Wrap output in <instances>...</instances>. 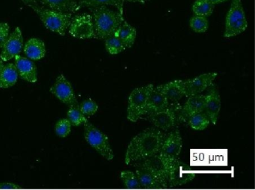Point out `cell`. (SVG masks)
I'll list each match as a JSON object with an SVG mask.
<instances>
[{
  "mask_svg": "<svg viewBox=\"0 0 255 190\" xmlns=\"http://www.w3.org/2000/svg\"><path fill=\"white\" fill-rule=\"evenodd\" d=\"M10 27L8 24L0 22V49H2L9 37Z\"/></svg>",
  "mask_w": 255,
  "mask_h": 190,
  "instance_id": "obj_34",
  "label": "cell"
},
{
  "mask_svg": "<svg viewBox=\"0 0 255 190\" xmlns=\"http://www.w3.org/2000/svg\"><path fill=\"white\" fill-rule=\"evenodd\" d=\"M217 76V73H204L192 79L183 80V88L186 97L196 95L204 91L211 85Z\"/></svg>",
  "mask_w": 255,
  "mask_h": 190,
  "instance_id": "obj_12",
  "label": "cell"
},
{
  "mask_svg": "<svg viewBox=\"0 0 255 190\" xmlns=\"http://www.w3.org/2000/svg\"><path fill=\"white\" fill-rule=\"evenodd\" d=\"M50 91L53 95L56 96L65 104L69 106L77 105V98L74 94L72 85L64 75L58 76L54 85L50 88Z\"/></svg>",
  "mask_w": 255,
  "mask_h": 190,
  "instance_id": "obj_11",
  "label": "cell"
},
{
  "mask_svg": "<svg viewBox=\"0 0 255 190\" xmlns=\"http://www.w3.org/2000/svg\"><path fill=\"white\" fill-rule=\"evenodd\" d=\"M18 79V72L13 64L4 65L0 71V88H8L15 85Z\"/></svg>",
  "mask_w": 255,
  "mask_h": 190,
  "instance_id": "obj_22",
  "label": "cell"
},
{
  "mask_svg": "<svg viewBox=\"0 0 255 190\" xmlns=\"http://www.w3.org/2000/svg\"><path fill=\"white\" fill-rule=\"evenodd\" d=\"M122 181L125 186L129 189H138L141 187L137 175L131 171H123L121 173Z\"/></svg>",
  "mask_w": 255,
  "mask_h": 190,
  "instance_id": "obj_31",
  "label": "cell"
},
{
  "mask_svg": "<svg viewBox=\"0 0 255 190\" xmlns=\"http://www.w3.org/2000/svg\"><path fill=\"white\" fill-rule=\"evenodd\" d=\"M153 88V85L150 84L136 88L131 93L128 109V118L129 121L135 122L147 112V100Z\"/></svg>",
  "mask_w": 255,
  "mask_h": 190,
  "instance_id": "obj_5",
  "label": "cell"
},
{
  "mask_svg": "<svg viewBox=\"0 0 255 190\" xmlns=\"http://www.w3.org/2000/svg\"><path fill=\"white\" fill-rule=\"evenodd\" d=\"M22 1H23V2L26 4V5L29 6V7L37 4L36 0H22Z\"/></svg>",
  "mask_w": 255,
  "mask_h": 190,
  "instance_id": "obj_36",
  "label": "cell"
},
{
  "mask_svg": "<svg viewBox=\"0 0 255 190\" xmlns=\"http://www.w3.org/2000/svg\"><path fill=\"white\" fill-rule=\"evenodd\" d=\"M114 35L122 40L125 47L130 48L134 44V42L136 38V30L128 22L124 21L116 30Z\"/></svg>",
  "mask_w": 255,
  "mask_h": 190,
  "instance_id": "obj_19",
  "label": "cell"
},
{
  "mask_svg": "<svg viewBox=\"0 0 255 190\" xmlns=\"http://www.w3.org/2000/svg\"><path fill=\"white\" fill-rule=\"evenodd\" d=\"M162 91L168 100L178 101L184 96L183 80H174L165 85H161Z\"/></svg>",
  "mask_w": 255,
  "mask_h": 190,
  "instance_id": "obj_23",
  "label": "cell"
},
{
  "mask_svg": "<svg viewBox=\"0 0 255 190\" xmlns=\"http://www.w3.org/2000/svg\"><path fill=\"white\" fill-rule=\"evenodd\" d=\"M195 176L193 169L179 160H176L168 167V178L172 186L183 185L192 181Z\"/></svg>",
  "mask_w": 255,
  "mask_h": 190,
  "instance_id": "obj_9",
  "label": "cell"
},
{
  "mask_svg": "<svg viewBox=\"0 0 255 190\" xmlns=\"http://www.w3.org/2000/svg\"><path fill=\"white\" fill-rule=\"evenodd\" d=\"M124 1H129V2L141 3V4L145 3L144 0H124Z\"/></svg>",
  "mask_w": 255,
  "mask_h": 190,
  "instance_id": "obj_38",
  "label": "cell"
},
{
  "mask_svg": "<svg viewBox=\"0 0 255 190\" xmlns=\"http://www.w3.org/2000/svg\"><path fill=\"white\" fill-rule=\"evenodd\" d=\"M98 106L92 99L85 100L80 106V109L84 115H92L98 111Z\"/></svg>",
  "mask_w": 255,
  "mask_h": 190,
  "instance_id": "obj_33",
  "label": "cell"
},
{
  "mask_svg": "<svg viewBox=\"0 0 255 190\" xmlns=\"http://www.w3.org/2000/svg\"><path fill=\"white\" fill-rule=\"evenodd\" d=\"M247 28V21L242 6L241 0H232L225 22V37H234Z\"/></svg>",
  "mask_w": 255,
  "mask_h": 190,
  "instance_id": "obj_4",
  "label": "cell"
},
{
  "mask_svg": "<svg viewBox=\"0 0 255 190\" xmlns=\"http://www.w3.org/2000/svg\"><path fill=\"white\" fill-rule=\"evenodd\" d=\"M25 53L32 60H39L46 55L45 44L42 40L38 38H32L28 40L24 49Z\"/></svg>",
  "mask_w": 255,
  "mask_h": 190,
  "instance_id": "obj_20",
  "label": "cell"
},
{
  "mask_svg": "<svg viewBox=\"0 0 255 190\" xmlns=\"http://www.w3.org/2000/svg\"><path fill=\"white\" fill-rule=\"evenodd\" d=\"M14 58H15L16 68L20 77L32 83L37 82L38 79L37 68L33 61L19 55H16Z\"/></svg>",
  "mask_w": 255,
  "mask_h": 190,
  "instance_id": "obj_14",
  "label": "cell"
},
{
  "mask_svg": "<svg viewBox=\"0 0 255 190\" xmlns=\"http://www.w3.org/2000/svg\"><path fill=\"white\" fill-rule=\"evenodd\" d=\"M144 1H150V0H144Z\"/></svg>",
  "mask_w": 255,
  "mask_h": 190,
  "instance_id": "obj_41",
  "label": "cell"
},
{
  "mask_svg": "<svg viewBox=\"0 0 255 190\" xmlns=\"http://www.w3.org/2000/svg\"><path fill=\"white\" fill-rule=\"evenodd\" d=\"M84 1V0H79V3L81 2V1Z\"/></svg>",
  "mask_w": 255,
  "mask_h": 190,
  "instance_id": "obj_40",
  "label": "cell"
},
{
  "mask_svg": "<svg viewBox=\"0 0 255 190\" xmlns=\"http://www.w3.org/2000/svg\"><path fill=\"white\" fill-rule=\"evenodd\" d=\"M23 46V38L21 29L19 27L8 37L2 47L1 53V59L3 61H8L12 59L16 55L21 52Z\"/></svg>",
  "mask_w": 255,
  "mask_h": 190,
  "instance_id": "obj_13",
  "label": "cell"
},
{
  "mask_svg": "<svg viewBox=\"0 0 255 190\" xmlns=\"http://www.w3.org/2000/svg\"><path fill=\"white\" fill-rule=\"evenodd\" d=\"M4 67V64H3V61H1V60H0V71H1V70H2V67Z\"/></svg>",
  "mask_w": 255,
  "mask_h": 190,
  "instance_id": "obj_39",
  "label": "cell"
},
{
  "mask_svg": "<svg viewBox=\"0 0 255 190\" xmlns=\"http://www.w3.org/2000/svg\"><path fill=\"white\" fill-rule=\"evenodd\" d=\"M93 13L94 38L105 40L110 36L114 35L121 24L124 22L123 15L119 11H113L106 6L92 7Z\"/></svg>",
  "mask_w": 255,
  "mask_h": 190,
  "instance_id": "obj_2",
  "label": "cell"
},
{
  "mask_svg": "<svg viewBox=\"0 0 255 190\" xmlns=\"http://www.w3.org/2000/svg\"><path fill=\"white\" fill-rule=\"evenodd\" d=\"M71 124L68 118L59 120L56 123L55 131L59 137H66L71 133Z\"/></svg>",
  "mask_w": 255,
  "mask_h": 190,
  "instance_id": "obj_32",
  "label": "cell"
},
{
  "mask_svg": "<svg viewBox=\"0 0 255 190\" xmlns=\"http://www.w3.org/2000/svg\"><path fill=\"white\" fill-rule=\"evenodd\" d=\"M39 16L46 27L53 32L64 36L69 28L72 19V13H62L50 9L42 8L38 4L31 6Z\"/></svg>",
  "mask_w": 255,
  "mask_h": 190,
  "instance_id": "obj_3",
  "label": "cell"
},
{
  "mask_svg": "<svg viewBox=\"0 0 255 190\" xmlns=\"http://www.w3.org/2000/svg\"><path fill=\"white\" fill-rule=\"evenodd\" d=\"M163 143V135L156 129H148L132 139L125 155V163L147 158L159 152Z\"/></svg>",
  "mask_w": 255,
  "mask_h": 190,
  "instance_id": "obj_1",
  "label": "cell"
},
{
  "mask_svg": "<svg viewBox=\"0 0 255 190\" xmlns=\"http://www.w3.org/2000/svg\"><path fill=\"white\" fill-rule=\"evenodd\" d=\"M69 33L76 38H93L95 37V31L92 16L89 14L74 16L71 19Z\"/></svg>",
  "mask_w": 255,
  "mask_h": 190,
  "instance_id": "obj_7",
  "label": "cell"
},
{
  "mask_svg": "<svg viewBox=\"0 0 255 190\" xmlns=\"http://www.w3.org/2000/svg\"><path fill=\"white\" fill-rule=\"evenodd\" d=\"M189 25L194 31L197 33H204L208 28V20L204 16H194L191 18Z\"/></svg>",
  "mask_w": 255,
  "mask_h": 190,
  "instance_id": "obj_30",
  "label": "cell"
},
{
  "mask_svg": "<svg viewBox=\"0 0 255 190\" xmlns=\"http://www.w3.org/2000/svg\"><path fill=\"white\" fill-rule=\"evenodd\" d=\"M210 2L213 4H220V3L225 2V1H229V0H209Z\"/></svg>",
  "mask_w": 255,
  "mask_h": 190,
  "instance_id": "obj_37",
  "label": "cell"
},
{
  "mask_svg": "<svg viewBox=\"0 0 255 190\" xmlns=\"http://www.w3.org/2000/svg\"><path fill=\"white\" fill-rule=\"evenodd\" d=\"M168 100L162 89V86L153 88L147 100V112H157L165 109L168 106Z\"/></svg>",
  "mask_w": 255,
  "mask_h": 190,
  "instance_id": "obj_17",
  "label": "cell"
},
{
  "mask_svg": "<svg viewBox=\"0 0 255 190\" xmlns=\"http://www.w3.org/2000/svg\"><path fill=\"white\" fill-rule=\"evenodd\" d=\"M209 123L210 121L207 117L204 114H201V112L192 115L189 119L191 127L196 130H204L209 125Z\"/></svg>",
  "mask_w": 255,
  "mask_h": 190,
  "instance_id": "obj_29",
  "label": "cell"
},
{
  "mask_svg": "<svg viewBox=\"0 0 255 190\" xmlns=\"http://www.w3.org/2000/svg\"><path fill=\"white\" fill-rule=\"evenodd\" d=\"M182 139L178 130L173 132L167 138L166 140L162 143L161 147L160 153L159 156L168 168L170 164L177 160L179 154L181 151Z\"/></svg>",
  "mask_w": 255,
  "mask_h": 190,
  "instance_id": "obj_8",
  "label": "cell"
},
{
  "mask_svg": "<svg viewBox=\"0 0 255 190\" xmlns=\"http://www.w3.org/2000/svg\"><path fill=\"white\" fill-rule=\"evenodd\" d=\"M43 5L50 10L62 13H75L80 7L76 0H38Z\"/></svg>",
  "mask_w": 255,
  "mask_h": 190,
  "instance_id": "obj_16",
  "label": "cell"
},
{
  "mask_svg": "<svg viewBox=\"0 0 255 190\" xmlns=\"http://www.w3.org/2000/svg\"><path fill=\"white\" fill-rule=\"evenodd\" d=\"M20 187L17 184L11 182H0V189H20Z\"/></svg>",
  "mask_w": 255,
  "mask_h": 190,
  "instance_id": "obj_35",
  "label": "cell"
},
{
  "mask_svg": "<svg viewBox=\"0 0 255 190\" xmlns=\"http://www.w3.org/2000/svg\"><path fill=\"white\" fill-rule=\"evenodd\" d=\"M215 4L209 0H196L192 5V11L195 16L208 17L213 13Z\"/></svg>",
  "mask_w": 255,
  "mask_h": 190,
  "instance_id": "obj_25",
  "label": "cell"
},
{
  "mask_svg": "<svg viewBox=\"0 0 255 190\" xmlns=\"http://www.w3.org/2000/svg\"><path fill=\"white\" fill-rule=\"evenodd\" d=\"M206 100H207L206 95L196 94V95L190 96L183 107V112L189 117L203 112L205 109Z\"/></svg>",
  "mask_w": 255,
  "mask_h": 190,
  "instance_id": "obj_21",
  "label": "cell"
},
{
  "mask_svg": "<svg viewBox=\"0 0 255 190\" xmlns=\"http://www.w3.org/2000/svg\"><path fill=\"white\" fill-rule=\"evenodd\" d=\"M136 175L141 187L158 189L166 187L167 177L154 172L147 166H142L137 169Z\"/></svg>",
  "mask_w": 255,
  "mask_h": 190,
  "instance_id": "obj_10",
  "label": "cell"
},
{
  "mask_svg": "<svg viewBox=\"0 0 255 190\" xmlns=\"http://www.w3.org/2000/svg\"><path fill=\"white\" fill-rule=\"evenodd\" d=\"M124 1V0H84L78 4L80 7H96L102 5L114 6L117 8L118 11L123 15Z\"/></svg>",
  "mask_w": 255,
  "mask_h": 190,
  "instance_id": "obj_24",
  "label": "cell"
},
{
  "mask_svg": "<svg viewBox=\"0 0 255 190\" xmlns=\"http://www.w3.org/2000/svg\"><path fill=\"white\" fill-rule=\"evenodd\" d=\"M207 96L205 109L209 118L213 124H216L221 107L220 95L217 90H210Z\"/></svg>",
  "mask_w": 255,
  "mask_h": 190,
  "instance_id": "obj_18",
  "label": "cell"
},
{
  "mask_svg": "<svg viewBox=\"0 0 255 190\" xmlns=\"http://www.w3.org/2000/svg\"><path fill=\"white\" fill-rule=\"evenodd\" d=\"M150 157V158L147 160L143 166H147V167L150 168L154 172L161 174V175H165V176L168 178V166L164 163L163 160L161 159V157L159 155L154 156V157L151 156Z\"/></svg>",
  "mask_w": 255,
  "mask_h": 190,
  "instance_id": "obj_26",
  "label": "cell"
},
{
  "mask_svg": "<svg viewBox=\"0 0 255 190\" xmlns=\"http://www.w3.org/2000/svg\"><path fill=\"white\" fill-rule=\"evenodd\" d=\"M67 116L68 119L71 122V125L79 126L82 124H85L87 121V118L85 117L84 114L80 111V107L77 105L70 106Z\"/></svg>",
  "mask_w": 255,
  "mask_h": 190,
  "instance_id": "obj_27",
  "label": "cell"
},
{
  "mask_svg": "<svg viewBox=\"0 0 255 190\" xmlns=\"http://www.w3.org/2000/svg\"><path fill=\"white\" fill-rule=\"evenodd\" d=\"M105 40L106 49H107V52L111 55L120 53L121 52L126 49L122 40L115 35L110 36Z\"/></svg>",
  "mask_w": 255,
  "mask_h": 190,
  "instance_id": "obj_28",
  "label": "cell"
},
{
  "mask_svg": "<svg viewBox=\"0 0 255 190\" xmlns=\"http://www.w3.org/2000/svg\"><path fill=\"white\" fill-rule=\"evenodd\" d=\"M84 124L85 138L88 143L92 148H95L104 158L108 160H113L114 154L110 147L107 136L88 121Z\"/></svg>",
  "mask_w": 255,
  "mask_h": 190,
  "instance_id": "obj_6",
  "label": "cell"
},
{
  "mask_svg": "<svg viewBox=\"0 0 255 190\" xmlns=\"http://www.w3.org/2000/svg\"><path fill=\"white\" fill-rule=\"evenodd\" d=\"M150 119L156 127L162 130H168L175 124V112L172 109L166 107L162 110L153 112Z\"/></svg>",
  "mask_w": 255,
  "mask_h": 190,
  "instance_id": "obj_15",
  "label": "cell"
}]
</instances>
